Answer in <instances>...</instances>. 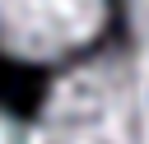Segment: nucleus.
<instances>
[{
  "label": "nucleus",
  "mask_w": 149,
  "mask_h": 144,
  "mask_svg": "<svg viewBox=\"0 0 149 144\" xmlns=\"http://www.w3.org/2000/svg\"><path fill=\"white\" fill-rule=\"evenodd\" d=\"M107 0H0V51L14 60H65L102 33Z\"/></svg>",
  "instance_id": "2"
},
{
  "label": "nucleus",
  "mask_w": 149,
  "mask_h": 144,
  "mask_svg": "<svg viewBox=\"0 0 149 144\" xmlns=\"http://www.w3.org/2000/svg\"><path fill=\"white\" fill-rule=\"evenodd\" d=\"M33 144H149V56L107 51L65 70L37 111Z\"/></svg>",
  "instance_id": "1"
},
{
  "label": "nucleus",
  "mask_w": 149,
  "mask_h": 144,
  "mask_svg": "<svg viewBox=\"0 0 149 144\" xmlns=\"http://www.w3.org/2000/svg\"><path fill=\"white\" fill-rule=\"evenodd\" d=\"M0 144H33V135H23V125L0 111Z\"/></svg>",
  "instance_id": "4"
},
{
  "label": "nucleus",
  "mask_w": 149,
  "mask_h": 144,
  "mask_svg": "<svg viewBox=\"0 0 149 144\" xmlns=\"http://www.w3.org/2000/svg\"><path fill=\"white\" fill-rule=\"evenodd\" d=\"M126 23L135 37V51L149 56V0H126Z\"/></svg>",
  "instance_id": "3"
}]
</instances>
